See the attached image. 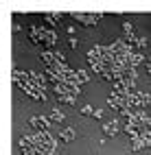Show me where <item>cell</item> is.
<instances>
[{"label": "cell", "mask_w": 151, "mask_h": 155, "mask_svg": "<svg viewBox=\"0 0 151 155\" xmlns=\"http://www.w3.org/2000/svg\"><path fill=\"white\" fill-rule=\"evenodd\" d=\"M70 15H72L75 20H79V22H83L86 26H94L99 20L103 18V13H77V11H72Z\"/></svg>", "instance_id": "1"}, {"label": "cell", "mask_w": 151, "mask_h": 155, "mask_svg": "<svg viewBox=\"0 0 151 155\" xmlns=\"http://www.w3.org/2000/svg\"><path fill=\"white\" fill-rule=\"evenodd\" d=\"M29 127H33L37 133L39 131H48L50 120H48V116H31L29 118Z\"/></svg>", "instance_id": "2"}, {"label": "cell", "mask_w": 151, "mask_h": 155, "mask_svg": "<svg viewBox=\"0 0 151 155\" xmlns=\"http://www.w3.org/2000/svg\"><path fill=\"white\" fill-rule=\"evenodd\" d=\"M101 127H103V133H105V136H116V133L120 131V122H118V120H105Z\"/></svg>", "instance_id": "3"}, {"label": "cell", "mask_w": 151, "mask_h": 155, "mask_svg": "<svg viewBox=\"0 0 151 155\" xmlns=\"http://www.w3.org/2000/svg\"><path fill=\"white\" fill-rule=\"evenodd\" d=\"M77 138V131H75V127H64V129H59V142H72Z\"/></svg>", "instance_id": "4"}, {"label": "cell", "mask_w": 151, "mask_h": 155, "mask_svg": "<svg viewBox=\"0 0 151 155\" xmlns=\"http://www.w3.org/2000/svg\"><path fill=\"white\" fill-rule=\"evenodd\" d=\"M127 61H129V68H138V66L145 61V55L140 53V50H134V53H129Z\"/></svg>", "instance_id": "5"}, {"label": "cell", "mask_w": 151, "mask_h": 155, "mask_svg": "<svg viewBox=\"0 0 151 155\" xmlns=\"http://www.w3.org/2000/svg\"><path fill=\"white\" fill-rule=\"evenodd\" d=\"M48 120H50V122H64V111L59 109V107H50Z\"/></svg>", "instance_id": "6"}, {"label": "cell", "mask_w": 151, "mask_h": 155, "mask_svg": "<svg viewBox=\"0 0 151 155\" xmlns=\"http://www.w3.org/2000/svg\"><path fill=\"white\" fill-rule=\"evenodd\" d=\"M143 149H149V144H147L143 138L134 140V142H132V147H129V151H134V153H136V151H143Z\"/></svg>", "instance_id": "7"}, {"label": "cell", "mask_w": 151, "mask_h": 155, "mask_svg": "<svg viewBox=\"0 0 151 155\" xmlns=\"http://www.w3.org/2000/svg\"><path fill=\"white\" fill-rule=\"evenodd\" d=\"M57 98H59V103H64V105H77V96H72V94H59Z\"/></svg>", "instance_id": "8"}, {"label": "cell", "mask_w": 151, "mask_h": 155, "mask_svg": "<svg viewBox=\"0 0 151 155\" xmlns=\"http://www.w3.org/2000/svg\"><path fill=\"white\" fill-rule=\"evenodd\" d=\"M123 33H125V37H132L134 35V24L132 22H123Z\"/></svg>", "instance_id": "9"}, {"label": "cell", "mask_w": 151, "mask_h": 155, "mask_svg": "<svg viewBox=\"0 0 151 155\" xmlns=\"http://www.w3.org/2000/svg\"><path fill=\"white\" fill-rule=\"evenodd\" d=\"M77 77H79V83H88V81H90L88 70H77Z\"/></svg>", "instance_id": "10"}, {"label": "cell", "mask_w": 151, "mask_h": 155, "mask_svg": "<svg viewBox=\"0 0 151 155\" xmlns=\"http://www.w3.org/2000/svg\"><path fill=\"white\" fill-rule=\"evenodd\" d=\"M53 53H55V61H57V64H66V55L62 53V50H53Z\"/></svg>", "instance_id": "11"}, {"label": "cell", "mask_w": 151, "mask_h": 155, "mask_svg": "<svg viewBox=\"0 0 151 155\" xmlns=\"http://www.w3.org/2000/svg\"><path fill=\"white\" fill-rule=\"evenodd\" d=\"M81 114H83V116H94V107L83 105V107H81Z\"/></svg>", "instance_id": "12"}, {"label": "cell", "mask_w": 151, "mask_h": 155, "mask_svg": "<svg viewBox=\"0 0 151 155\" xmlns=\"http://www.w3.org/2000/svg\"><path fill=\"white\" fill-rule=\"evenodd\" d=\"M68 48H72V50H77V46H79V42H77V37H68Z\"/></svg>", "instance_id": "13"}, {"label": "cell", "mask_w": 151, "mask_h": 155, "mask_svg": "<svg viewBox=\"0 0 151 155\" xmlns=\"http://www.w3.org/2000/svg\"><path fill=\"white\" fill-rule=\"evenodd\" d=\"M140 96H143V103H145V105H149V103H151V94H149V92H140Z\"/></svg>", "instance_id": "14"}, {"label": "cell", "mask_w": 151, "mask_h": 155, "mask_svg": "<svg viewBox=\"0 0 151 155\" xmlns=\"http://www.w3.org/2000/svg\"><path fill=\"white\" fill-rule=\"evenodd\" d=\"M66 31H68V35H70V37H75V31H77V28H75L72 24H68V26H66Z\"/></svg>", "instance_id": "15"}, {"label": "cell", "mask_w": 151, "mask_h": 155, "mask_svg": "<svg viewBox=\"0 0 151 155\" xmlns=\"http://www.w3.org/2000/svg\"><path fill=\"white\" fill-rule=\"evenodd\" d=\"M94 118H103V111H101V109H94Z\"/></svg>", "instance_id": "16"}]
</instances>
